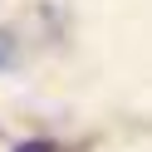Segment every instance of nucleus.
<instances>
[{
	"label": "nucleus",
	"instance_id": "nucleus-2",
	"mask_svg": "<svg viewBox=\"0 0 152 152\" xmlns=\"http://www.w3.org/2000/svg\"><path fill=\"white\" fill-rule=\"evenodd\" d=\"M20 152H54V147H49V142H34V147H30V142H25Z\"/></svg>",
	"mask_w": 152,
	"mask_h": 152
},
{
	"label": "nucleus",
	"instance_id": "nucleus-1",
	"mask_svg": "<svg viewBox=\"0 0 152 152\" xmlns=\"http://www.w3.org/2000/svg\"><path fill=\"white\" fill-rule=\"evenodd\" d=\"M10 54H15V39L5 30H0V69H5V64H10Z\"/></svg>",
	"mask_w": 152,
	"mask_h": 152
}]
</instances>
